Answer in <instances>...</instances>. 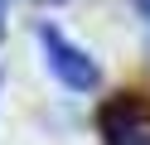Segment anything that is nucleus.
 I'll return each instance as SVG.
<instances>
[{"instance_id": "1", "label": "nucleus", "mask_w": 150, "mask_h": 145, "mask_svg": "<svg viewBox=\"0 0 150 145\" xmlns=\"http://www.w3.org/2000/svg\"><path fill=\"white\" fill-rule=\"evenodd\" d=\"M102 145H150V97L145 92H116L97 111Z\"/></svg>"}, {"instance_id": "2", "label": "nucleus", "mask_w": 150, "mask_h": 145, "mask_svg": "<svg viewBox=\"0 0 150 145\" xmlns=\"http://www.w3.org/2000/svg\"><path fill=\"white\" fill-rule=\"evenodd\" d=\"M39 44H44V58H49V73L58 77L63 87H73V92H92V87L102 82V68L92 53H82L78 44H73L68 34H58L53 24L39 29Z\"/></svg>"}, {"instance_id": "3", "label": "nucleus", "mask_w": 150, "mask_h": 145, "mask_svg": "<svg viewBox=\"0 0 150 145\" xmlns=\"http://www.w3.org/2000/svg\"><path fill=\"white\" fill-rule=\"evenodd\" d=\"M136 5V15H140V24H145V39H150V0H131Z\"/></svg>"}, {"instance_id": "4", "label": "nucleus", "mask_w": 150, "mask_h": 145, "mask_svg": "<svg viewBox=\"0 0 150 145\" xmlns=\"http://www.w3.org/2000/svg\"><path fill=\"white\" fill-rule=\"evenodd\" d=\"M0 29H5V0H0Z\"/></svg>"}, {"instance_id": "5", "label": "nucleus", "mask_w": 150, "mask_h": 145, "mask_svg": "<svg viewBox=\"0 0 150 145\" xmlns=\"http://www.w3.org/2000/svg\"><path fill=\"white\" fill-rule=\"evenodd\" d=\"M49 5H53V0H49ZM58 5H63V0H58Z\"/></svg>"}]
</instances>
